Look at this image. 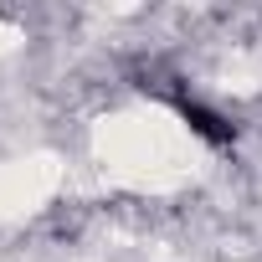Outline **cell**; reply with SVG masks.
Wrapping results in <instances>:
<instances>
[{
	"label": "cell",
	"mask_w": 262,
	"mask_h": 262,
	"mask_svg": "<svg viewBox=\"0 0 262 262\" xmlns=\"http://www.w3.org/2000/svg\"><path fill=\"white\" fill-rule=\"evenodd\" d=\"M175 113L185 118V128L195 139H206L211 149H231L236 144V123L231 118H221L216 108H206V103H195V98H175Z\"/></svg>",
	"instance_id": "1"
}]
</instances>
